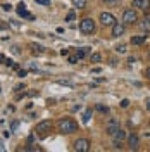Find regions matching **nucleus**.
<instances>
[{"mask_svg": "<svg viewBox=\"0 0 150 152\" xmlns=\"http://www.w3.org/2000/svg\"><path fill=\"white\" fill-rule=\"evenodd\" d=\"M88 149H90V140L88 138H78L74 142L76 152H88Z\"/></svg>", "mask_w": 150, "mask_h": 152, "instance_id": "obj_5", "label": "nucleus"}, {"mask_svg": "<svg viewBox=\"0 0 150 152\" xmlns=\"http://www.w3.org/2000/svg\"><path fill=\"white\" fill-rule=\"evenodd\" d=\"M126 137H128V133L124 132V130H121V128H119V130L116 132V135H114L112 138H114V140H119V142H124V140H126Z\"/></svg>", "mask_w": 150, "mask_h": 152, "instance_id": "obj_13", "label": "nucleus"}, {"mask_svg": "<svg viewBox=\"0 0 150 152\" xmlns=\"http://www.w3.org/2000/svg\"><path fill=\"white\" fill-rule=\"evenodd\" d=\"M119 107H121V109H126V107H130V100H128V99H122L121 104H119Z\"/></svg>", "mask_w": 150, "mask_h": 152, "instance_id": "obj_25", "label": "nucleus"}, {"mask_svg": "<svg viewBox=\"0 0 150 152\" xmlns=\"http://www.w3.org/2000/svg\"><path fill=\"white\" fill-rule=\"evenodd\" d=\"M28 95H29V97H36V95H38V92H35V90H31V92H28Z\"/></svg>", "mask_w": 150, "mask_h": 152, "instance_id": "obj_33", "label": "nucleus"}, {"mask_svg": "<svg viewBox=\"0 0 150 152\" xmlns=\"http://www.w3.org/2000/svg\"><path fill=\"white\" fill-rule=\"evenodd\" d=\"M90 59H92V62H100L102 56H100L98 52H95V54H92V57H90Z\"/></svg>", "mask_w": 150, "mask_h": 152, "instance_id": "obj_21", "label": "nucleus"}, {"mask_svg": "<svg viewBox=\"0 0 150 152\" xmlns=\"http://www.w3.org/2000/svg\"><path fill=\"white\" fill-rule=\"evenodd\" d=\"M79 31H81L83 35H92V33H95V21L90 19V18L81 19V23H79Z\"/></svg>", "mask_w": 150, "mask_h": 152, "instance_id": "obj_2", "label": "nucleus"}, {"mask_svg": "<svg viewBox=\"0 0 150 152\" xmlns=\"http://www.w3.org/2000/svg\"><path fill=\"white\" fill-rule=\"evenodd\" d=\"M2 7H4V10H10V9H12V5H10V4H4Z\"/></svg>", "mask_w": 150, "mask_h": 152, "instance_id": "obj_31", "label": "nucleus"}, {"mask_svg": "<svg viewBox=\"0 0 150 152\" xmlns=\"http://www.w3.org/2000/svg\"><path fill=\"white\" fill-rule=\"evenodd\" d=\"M74 18H76L74 10H69V12H67V16H66V21H74Z\"/></svg>", "mask_w": 150, "mask_h": 152, "instance_id": "obj_24", "label": "nucleus"}, {"mask_svg": "<svg viewBox=\"0 0 150 152\" xmlns=\"http://www.w3.org/2000/svg\"><path fill=\"white\" fill-rule=\"evenodd\" d=\"M88 50H90L88 47H83V48H76V54H78V56H79L81 59H83V57L86 56V54H88Z\"/></svg>", "mask_w": 150, "mask_h": 152, "instance_id": "obj_19", "label": "nucleus"}, {"mask_svg": "<svg viewBox=\"0 0 150 152\" xmlns=\"http://www.w3.org/2000/svg\"><path fill=\"white\" fill-rule=\"evenodd\" d=\"M57 83H59V85H64V86H71V88L74 86L71 81H69V80H57Z\"/></svg>", "mask_w": 150, "mask_h": 152, "instance_id": "obj_20", "label": "nucleus"}, {"mask_svg": "<svg viewBox=\"0 0 150 152\" xmlns=\"http://www.w3.org/2000/svg\"><path fill=\"white\" fill-rule=\"evenodd\" d=\"M0 92H2V90H0Z\"/></svg>", "mask_w": 150, "mask_h": 152, "instance_id": "obj_39", "label": "nucleus"}, {"mask_svg": "<svg viewBox=\"0 0 150 152\" xmlns=\"http://www.w3.org/2000/svg\"><path fill=\"white\" fill-rule=\"evenodd\" d=\"M116 52H119V54H124V52H126V45H124V43H119V45H116Z\"/></svg>", "mask_w": 150, "mask_h": 152, "instance_id": "obj_22", "label": "nucleus"}, {"mask_svg": "<svg viewBox=\"0 0 150 152\" xmlns=\"http://www.w3.org/2000/svg\"><path fill=\"white\" fill-rule=\"evenodd\" d=\"M136 21H138L136 10L126 9L124 12H122V24H124V26H126V24H136Z\"/></svg>", "mask_w": 150, "mask_h": 152, "instance_id": "obj_3", "label": "nucleus"}, {"mask_svg": "<svg viewBox=\"0 0 150 152\" xmlns=\"http://www.w3.org/2000/svg\"><path fill=\"white\" fill-rule=\"evenodd\" d=\"M119 128H121L119 121H117V119H111V121H109V124H107V133H109L111 137H114V135H116V132H117Z\"/></svg>", "mask_w": 150, "mask_h": 152, "instance_id": "obj_8", "label": "nucleus"}, {"mask_svg": "<svg viewBox=\"0 0 150 152\" xmlns=\"http://www.w3.org/2000/svg\"><path fill=\"white\" fill-rule=\"evenodd\" d=\"M114 147H116V149H122V142H119V140H114Z\"/></svg>", "mask_w": 150, "mask_h": 152, "instance_id": "obj_30", "label": "nucleus"}, {"mask_svg": "<svg viewBox=\"0 0 150 152\" xmlns=\"http://www.w3.org/2000/svg\"><path fill=\"white\" fill-rule=\"evenodd\" d=\"M0 29H7V24H5V23H2V21H0Z\"/></svg>", "mask_w": 150, "mask_h": 152, "instance_id": "obj_36", "label": "nucleus"}, {"mask_svg": "<svg viewBox=\"0 0 150 152\" xmlns=\"http://www.w3.org/2000/svg\"><path fill=\"white\" fill-rule=\"evenodd\" d=\"M73 5H74L76 9H84L86 0H73Z\"/></svg>", "mask_w": 150, "mask_h": 152, "instance_id": "obj_16", "label": "nucleus"}, {"mask_svg": "<svg viewBox=\"0 0 150 152\" xmlns=\"http://www.w3.org/2000/svg\"><path fill=\"white\" fill-rule=\"evenodd\" d=\"M0 62H2V64H5V66H7V62H9V59H7V57L4 56V54H0Z\"/></svg>", "mask_w": 150, "mask_h": 152, "instance_id": "obj_27", "label": "nucleus"}, {"mask_svg": "<svg viewBox=\"0 0 150 152\" xmlns=\"http://www.w3.org/2000/svg\"><path fill=\"white\" fill-rule=\"evenodd\" d=\"M98 19H100V23H102L103 26H114L116 24V18H114L111 12H102Z\"/></svg>", "mask_w": 150, "mask_h": 152, "instance_id": "obj_6", "label": "nucleus"}, {"mask_svg": "<svg viewBox=\"0 0 150 152\" xmlns=\"http://www.w3.org/2000/svg\"><path fill=\"white\" fill-rule=\"evenodd\" d=\"M128 145H130V151H138V147H140V138H138L136 133L128 135Z\"/></svg>", "mask_w": 150, "mask_h": 152, "instance_id": "obj_7", "label": "nucleus"}, {"mask_svg": "<svg viewBox=\"0 0 150 152\" xmlns=\"http://www.w3.org/2000/svg\"><path fill=\"white\" fill-rule=\"evenodd\" d=\"M67 61H69V64H78L81 61V57L78 56V54L76 56H67Z\"/></svg>", "mask_w": 150, "mask_h": 152, "instance_id": "obj_17", "label": "nucleus"}, {"mask_svg": "<svg viewBox=\"0 0 150 152\" xmlns=\"http://www.w3.org/2000/svg\"><path fill=\"white\" fill-rule=\"evenodd\" d=\"M124 24H122V23H116V24H114L112 26V37L114 38H119L121 37V35H124Z\"/></svg>", "mask_w": 150, "mask_h": 152, "instance_id": "obj_9", "label": "nucleus"}, {"mask_svg": "<svg viewBox=\"0 0 150 152\" xmlns=\"http://www.w3.org/2000/svg\"><path fill=\"white\" fill-rule=\"evenodd\" d=\"M92 114H93V109H86L83 113V121L84 123H88L90 119H92Z\"/></svg>", "mask_w": 150, "mask_h": 152, "instance_id": "obj_15", "label": "nucleus"}, {"mask_svg": "<svg viewBox=\"0 0 150 152\" xmlns=\"http://www.w3.org/2000/svg\"><path fill=\"white\" fill-rule=\"evenodd\" d=\"M29 47H31V52H33L35 56H40V54L45 52V47L40 45V43H29Z\"/></svg>", "mask_w": 150, "mask_h": 152, "instance_id": "obj_12", "label": "nucleus"}, {"mask_svg": "<svg viewBox=\"0 0 150 152\" xmlns=\"http://www.w3.org/2000/svg\"><path fill=\"white\" fill-rule=\"evenodd\" d=\"M19 90H24V85H23V83H21V85H17V86H16V92H19Z\"/></svg>", "mask_w": 150, "mask_h": 152, "instance_id": "obj_34", "label": "nucleus"}, {"mask_svg": "<svg viewBox=\"0 0 150 152\" xmlns=\"http://www.w3.org/2000/svg\"><path fill=\"white\" fill-rule=\"evenodd\" d=\"M133 5L138 7L140 10H149L150 9V0H135Z\"/></svg>", "mask_w": 150, "mask_h": 152, "instance_id": "obj_10", "label": "nucleus"}, {"mask_svg": "<svg viewBox=\"0 0 150 152\" xmlns=\"http://www.w3.org/2000/svg\"><path fill=\"white\" fill-rule=\"evenodd\" d=\"M52 130V121H48V119H45V121H40V123L36 124V128H35V132H36V135H47L48 132Z\"/></svg>", "mask_w": 150, "mask_h": 152, "instance_id": "obj_4", "label": "nucleus"}, {"mask_svg": "<svg viewBox=\"0 0 150 152\" xmlns=\"http://www.w3.org/2000/svg\"><path fill=\"white\" fill-rule=\"evenodd\" d=\"M103 4H116V2H117V0H102Z\"/></svg>", "mask_w": 150, "mask_h": 152, "instance_id": "obj_35", "label": "nucleus"}, {"mask_svg": "<svg viewBox=\"0 0 150 152\" xmlns=\"http://www.w3.org/2000/svg\"><path fill=\"white\" fill-rule=\"evenodd\" d=\"M145 40H147V38L143 37V35H140V37H133L131 38V43H133V45H141V43H145Z\"/></svg>", "mask_w": 150, "mask_h": 152, "instance_id": "obj_14", "label": "nucleus"}, {"mask_svg": "<svg viewBox=\"0 0 150 152\" xmlns=\"http://www.w3.org/2000/svg\"><path fill=\"white\" fill-rule=\"evenodd\" d=\"M26 75H28V71H24V69H19V71H17V76H19V78H24Z\"/></svg>", "mask_w": 150, "mask_h": 152, "instance_id": "obj_28", "label": "nucleus"}, {"mask_svg": "<svg viewBox=\"0 0 150 152\" xmlns=\"http://www.w3.org/2000/svg\"><path fill=\"white\" fill-rule=\"evenodd\" d=\"M17 14H19V16H21V18L35 19V16H33V14H29L28 10H24V4H19V5H17Z\"/></svg>", "mask_w": 150, "mask_h": 152, "instance_id": "obj_11", "label": "nucleus"}, {"mask_svg": "<svg viewBox=\"0 0 150 152\" xmlns=\"http://www.w3.org/2000/svg\"><path fill=\"white\" fill-rule=\"evenodd\" d=\"M147 78H150V67L147 69Z\"/></svg>", "mask_w": 150, "mask_h": 152, "instance_id": "obj_37", "label": "nucleus"}, {"mask_svg": "<svg viewBox=\"0 0 150 152\" xmlns=\"http://www.w3.org/2000/svg\"><path fill=\"white\" fill-rule=\"evenodd\" d=\"M35 2H36V4H40V5H50V0H35Z\"/></svg>", "mask_w": 150, "mask_h": 152, "instance_id": "obj_26", "label": "nucleus"}, {"mask_svg": "<svg viewBox=\"0 0 150 152\" xmlns=\"http://www.w3.org/2000/svg\"><path fill=\"white\" fill-rule=\"evenodd\" d=\"M95 109H97L98 113H109V107H105V105H102V104H98Z\"/></svg>", "mask_w": 150, "mask_h": 152, "instance_id": "obj_23", "label": "nucleus"}, {"mask_svg": "<svg viewBox=\"0 0 150 152\" xmlns=\"http://www.w3.org/2000/svg\"><path fill=\"white\" fill-rule=\"evenodd\" d=\"M17 126H19V121H14V123H10V130L14 132V130H17Z\"/></svg>", "mask_w": 150, "mask_h": 152, "instance_id": "obj_29", "label": "nucleus"}, {"mask_svg": "<svg viewBox=\"0 0 150 152\" xmlns=\"http://www.w3.org/2000/svg\"><path fill=\"white\" fill-rule=\"evenodd\" d=\"M145 107H147V111H150V97L145 100Z\"/></svg>", "mask_w": 150, "mask_h": 152, "instance_id": "obj_32", "label": "nucleus"}, {"mask_svg": "<svg viewBox=\"0 0 150 152\" xmlns=\"http://www.w3.org/2000/svg\"><path fill=\"white\" fill-rule=\"evenodd\" d=\"M78 130V123H76L73 118H64L59 121V132L60 133H74Z\"/></svg>", "mask_w": 150, "mask_h": 152, "instance_id": "obj_1", "label": "nucleus"}, {"mask_svg": "<svg viewBox=\"0 0 150 152\" xmlns=\"http://www.w3.org/2000/svg\"><path fill=\"white\" fill-rule=\"evenodd\" d=\"M141 26H143L145 31H150V16H147V18L141 21Z\"/></svg>", "mask_w": 150, "mask_h": 152, "instance_id": "obj_18", "label": "nucleus"}, {"mask_svg": "<svg viewBox=\"0 0 150 152\" xmlns=\"http://www.w3.org/2000/svg\"><path fill=\"white\" fill-rule=\"evenodd\" d=\"M149 57H150V54H149Z\"/></svg>", "mask_w": 150, "mask_h": 152, "instance_id": "obj_38", "label": "nucleus"}]
</instances>
